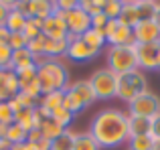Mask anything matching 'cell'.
I'll use <instances>...</instances> for the list:
<instances>
[{"label":"cell","instance_id":"3","mask_svg":"<svg viewBox=\"0 0 160 150\" xmlns=\"http://www.w3.org/2000/svg\"><path fill=\"white\" fill-rule=\"evenodd\" d=\"M93 102H98L93 89H91L89 79H79V81L69 83V87L65 89V98H63V108L69 110L71 114H77V112L89 108Z\"/></svg>","mask_w":160,"mask_h":150},{"label":"cell","instance_id":"49","mask_svg":"<svg viewBox=\"0 0 160 150\" xmlns=\"http://www.w3.org/2000/svg\"><path fill=\"white\" fill-rule=\"evenodd\" d=\"M158 69H160V53H158Z\"/></svg>","mask_w":160,"mask_h":150},{"label":"cell","instance_id":"42","mask_svg":"<svg viewBox=\"0 0 160 150\" xmlns=\"http://www.w3.org/2000/svg\"><path fill=\"white\" fill-rule=\"evenodd\" d=\"M4 73H6V71H0V103L10 99V95L6 93V87H4Z\"/></svg>","mask_w":160,"mask_h":150},{"label":"cell","instance_id":"36","mask_svg":"<svg viewBox=\"0 0 160 150\" xmlns=\"http://www.w3.org/2000/svg\"><path fill=\"white\" fill-rule=\"evenodd\" d=\"M0 124H14V112L10 110L8 102H2L0 103Z\"/></svg>","mask_w":160,"mask_h":150},{"label":"cell","instance_id":"48","mask_svg":"<svg viewBox=\"0 0 160 150\" xmlns=\"http://www.w3.org/2000/svg\"><path fill=\"white\" fill-rule=\"evenodd\" d=\"M154 150H160V140H154Z\"/></svg>","mask_w":160,"mask_h":150},{"label":"cell","instance_id":"4","mask_svg":"<svg viewBox=\"0 0 160 150\" xmlns=\"http://www.w3.org/2000/svg\"><path fill=\"white\" fill-rule=\"evenodd\" d=\"M108 69L116 75H124L138 69L136 59V43L134 45H122V47H108L106 51Z\"/></svg>","mask_w":160,"mask_h":150},{"label":"cell","instance_id":"1","mask_svg":"<svg viewBox=\"0 0 160 150\" xmlns=\"http://www.w3.org/2000/svg\"><path fill=\"white\" fill-rule=\"evenodd\" d=\"M89 134L99 148H118L128 142V114L116 108H106L93 116Z\"/></svg>","mask_w":160,"mask_h":150},{"label":"cell","instance_id":"28","mask_svg":"<svg viewBox=\"0 0 160 150\" xmlns=\"http://www.w3.org/2000/svg\"><path fill=\"white\" fill-rule=\"evenodd\" d=\"M122 6H124L122 0H106L102 12L108 16V20H118V18H120V14H122Z\"/></svg>","mask_w":160,"mask_h":150},{"label":"cell","instance_id":"44","mask_svg":"<svg viewBox=\"0 0 160 150\" xmlns=\"http://www.w3.org/2000/svg\"><path fill=\"white\" fill-rule=\"evenodd\" d=\"M10 150H32V146L28 142H22V144H12Z\"/></svg>","mask_w":160,"mask_h":150},{"label":"cell","instance_id":"31","mask_svg":"<svg viewBox=\"0 0 160 150\" xmlns=\"http://www.w3.org/2000/svg\"><path fill=\"white\" fill-rule=\"evenodd\" d=\"M6 140L10 144H22V142H27V132H24L20 126H16V124H10L8 134H6Z\"/></svg>","mask_w":160,"mask_h":150},{"label":"cell","instance_id":"20","mask_svg":"<svg viewBox=\"0 0 160 150\" xmlns=\"http://www.w3.org/2000/svg\"><path fill=\"white\" fill-rule=\"evenodd\" d=\"M39 130H41V134H43L45 138L53 142V140H57L59 136L65 132V128H63L61 124H57L55 120L47 118V120H43V122H41V128H39ZM67 130H69V128H67Z\"/></svg>","mask_w":160,"mask_h":150},{"label":"cell","instance_id":"33","mask_svg":"<svg viewBox=\"0 0 160 150\" xmlns=\"http://www.w3.org/2000/svg\"><path fill=\"white\" fill-rule=\"evenodd\" d=\"M0 71H12V49L0 45Z\"/></svg>","mask_w":160,"mask_h":150},{"label":"cell","instance_id":"17","mask_svg":"<svg viewBox=\"0 0 160 150\" xmlns=\"http://www.w3.org/2000/svg\"><path fill=\"white\" fill-rule=\"evenodd\" d=\"M27 67H35V57L27 51V49H20V51H12V71H22Z\"/></svg>","mask_w":160,"mask_h":150},{"label":"cell","instance_id":"19","mask_svg":"<svg viewBox=\"0 0 160 150\" xmlns=\"http://www.w3.org/2000/svg\"><path fill=\"white\" fill-rule=\"evenodd\" d=\"M128 134H130V138H132V136L150 134V120L136 118V116H128Z\"/></svg>","mask_w":160,"mask_h":150},{"label":"cell","instance_id":"29","mask_svg":"<svg viewBox=\"0 0 160 150\" xmlns=\"http://www.w3.org/2000/svg\"><path fill=\"white\" fill-rule=\"evenodd\" d=\"M73 118H75V116L71 114L69 110H65L63 106H61V108H57L55 112H51V120H55L57 124H61V126L65 128V130L69 128V124L73 122Z\"/></svg>","mask_w":160,"mask_h":150},{"label":"cell","instance_id":"9","mask_svg":"<svg viewBox=\"0 0 160 150\" xmlns=\"http://www.w3.org/2000/svg\"><path fill=\"white\" fill-rule=\"evenodd\" d=\"M67 43H69V47H67V57H69L71 61H77V63L93 61L95 57L102 53V51H98V49L89 47V45H87L81 37L67 35Z\"/></svg>","mask_w":160,"mask_h":150},{"label":"cell","instance_id":"34","mask_svg":"<svg viewBox=\"0 0 160 150\" xmlns=\"http://www.w3.org/2000/svg\"><path fill=\"white\" fill-rule=\"evenodd\" d=\"M4 87H6V93L10 98H14L18 93V79H16L14 71H6L4 73Z\"/></svg>","mask_w":160,"mask_h":150},{"label":"cell","instance_id":"23","mask_svg":"<svg viewBox=\"0 0 160 150\" xmlns=\"http://www.w3.org/2000/svg\"><path fill=\"white\" fill-rule=\"evenodd\" d=\"M27 142L32 146V150H51V140H47L41 130H32L27 134Z\"/></svg>","mask_w":160,"mask_h":150},{"label":"cell","instance_id":"46","mask_svg":"<svg viewBox=\"0 0 160 150\" xmlns=\"http://www.w3.org/2000/svg\"><path fill=\"white\" fill-rule=\"evenodd\" d=\"M152 20H154V22H156V27L160 28V2H158V8H156V12H154Z\"/></svg>","mask_w":160,"mask_h":150},{"label":"cell","instance_id":"7","mask_svg":"<svg viewBox=\"0 0 160 150\" xmlns=\"http://www.w3.org/2000/svg\"><path fill=\"white\" fill-rule=\"evenodd\" d=\"M128 116H136V118H146L152 120L156 114H160V98L152 91H144L142 95H138L136 99L128 103Z\"/></svg>","mask_w":160,"mask_h":150},{"label":"cell","instance_id":"35","mask_svg":"<svg viewBox=\"0 0 160 150\" xmlns=\"http://www.w3.org/2000/svg\"><path fill=\"white\" fill-rule=\"evenodd\" d=\"M28 45V39L22 35V32H12L10 35V41H8V47L12 51H20V49H27Z\"/></svg>","mask_w":160,"mask_h":150},{"label":"cell","instance_id":"27","mask_svg":"<svg viewBox=\"0 0 160 150\" xmlns=\"http://www.w3.org/2000/svg\"><path fill=\"white\" fill-rule=\"evenodd\" d=\"M136 6H138L140 20H148V18L154 16V12H156V8H158V2H152V0H138Z\"/></svg>","mask_w":160,"mask_h":150},{"label":"cell","instance_id":"40","mask_svg":"<svg viewBox=\"0 0 160 150\" xmlns=\"http://www.w3.org/2000/svg\"><path fill=\"white\" fill-rule=\"evenodd\" d=\"M16 2H2L0 0V27H4V20H6V14L10 8H14Z\"/></svg>","mask_w":160,"mask_h":150},{"label":"cell","instance_id":"22","mask_svg":"<svg viewBox=\"0 0 160 150\" xmlns=\"http://www.w3.org/2000/svg\"><path fill=\"white\" fill-rule=\"evenodd\" d=\"M81 39L85 41L89 47L98 49V51H102L103 45H106V35H103V31H98V28H89V31H85L81 35Z\"/></svg>","mask_w":160,"mask_h":150},{"label":"cell","instance_id":"16","mask_svg":"<svg viewBox=\"0 0 160 150\" xmlns=\"http://www.w3.org/2000/svg\"><path fill=\"white\" fill-rule=\"evenodd\" d=\"M24 24H27V16L18 10V8H10L6 14V20H4V27L8 28L10 32H22Z\"/></svg>","mask_w":160,"mask_h":150},{"label":"cell","instance_id":"38","mask_svg":"<svg viewBox=\"0 0 160 150\" xmlns=\"http://www.w3.org/2000/svg\"><path fill=\"white\" fill-rule=\"evenodd\" d=\"M108 24V16L103 14V12H99V14L91 16V28H98V31H103Z\"/></svg>","mask_w":160,"mask_h":150},{"label":"cell","instance_id":"13","mask_svg":"<svg viewBox=\"0 0 160 150\" xmlns=\"http://www.w3.org/2000/svg\"><path fill=\"white\" fill-rule=\"evenodd\" d=\"M41 122H43V118H41V114H39L37 108H24V110H20L18 114H14V124L20 126L27 134L32 132V130H39Z\"/></svg>","mask_w":160,"mask_h":150},{"label":"cell","instance_id":"21","mask_svg":"<svg viewBox=\"0 0 160 150\" xmlns=\"http://www.w3.org/2000/svg\"><path fill=\"white\" fill-rule=\"evenodd\" d=\"M73 150H102L89 132H77L73 136Z\"/></svg>","mask_w":160,"mask_h":150},{"label":"cell","instance_id":"30","mask_svg":"<svg viewBox=\"0 0 160 150\" xmlns=\"http://www.w3.org/2000/svg\"><path fill=\"white\" fill-rule=\"evenodd\" d=\"M103 4H106V0H81V2H79V8L85 10L89 16H95L103 10Z\"/></svg>","mask_w":160,"mask_h":150},{"label":"cell","instance_id":"11","mask_svg":"<svg viewBox=\"0 0 160 150\" xmlns=\"http://www.w3.org/2000/svg\"><path fill=\"white\" fill-rule=\"evenodd\" d=\"M16 8H18L27 18L45 20L53 14L55 2H49V0H24V2H16Z\"/></svg>","mask_w":160,"mask_h":150},{"label":"cell","instance_id":"8","mask_svg":"<svg viewBox=\"0 0 160 150\" xmlns=\"http://www.w3.org/2000/svg\"><path fill=\"white\" fill-rule=\"evenodd\" d=\"M103 35H106V43H109V47L134 45L132 28L126 27V24L120 22V20H108L106 28H103Z\"/></svg>","mask_w":160,"mask_h":150},{"label":"cell","instance_id":"12","mask_svg":"<svg viewBox=\"0 0 160 150\" xmlns=\"http://www.w3.org/2000/svg\"><path fill=\"white\" fill-rule=\"evenodd\" d=\"M132 35H134V43L136 45L158 43L160 41V28L156 27V22L152 18H148V20H140L132 28Z\"/></svg>","mask_w":160,"mask_h":150},{"label":"cell","instance_id":"45","mask_svg":"<svg viewBox=\"0 0 160 150\" xmlns=\"http://www.w3.org/2000/svg\"><path fill=\"white\" fill-rule=\"evenodd\" d=\"M10 148H12V144L6 138H0V150H10Z\"/></svg>","mask_w":160,"mask_h":150},{"label":"cell","instance_id":"10","mask_svg":"<svg viewBox=\"0 0 160 150\" xmlns=\"http://www.w3.org/2000/svg\"><path fill=\"white\" fill-rule=\"evenodd\" d=\"M158 53H160V41L148 45H136V59L140 71H156L158 69Z\"/></svg>","mask_w":160,"mask_h":150},{"label":"cell","instance_id":"5","mask_svg":"<svg viewBox=\"0 0 160 150\" xmlns=\"http://www.w3.org/2000/svg\"><path fill=\"white\" fill-rule=\"evenodd\" d=\"M144 91H148V81H146V75L136 69V71H130L124 75H118V93L116 98H120L122 102L130 103L132 99H136L138 95H142Z\"/></svg>","mask_w":160,"mask_h":150},{"label":"cell","instance_id":"37","mask_svg":"<svg viewBox=\"0 0 160 150\" xmlns=\"http://www.w3.org/2000/svg\"><path fill=\"white\" fill-rule=\"evenodd\" d=\"M14 99L20 103V108H22V110H24V108H37V106H39V102H35L32 98H28L27 93H20V91L14 95Z\"/></svg>","mask_w":160,"mask_h":150},{"label":"cell","instance_id":"24","mask_svg":"<svg viewBox=\"0 0 160 150\" xmlns=\"http://www.w3.org/2000/svg\"><path fill=\"white\" fill-rule=\"evenodd\" d=\"M128 146L130 150H154V140L150 134L132 136V138H128Z\"/></svg>","mask_w":160,"mask_h":150},{"label":"cell","instance_id":"39","mask_svg":"<svg viewBox=\"0 0 160 150\" xmlns=\"http://www.w3.org/2000/svg\"><path fill=\"white\" fill-rule=\"evenodd\" d=\"M150 136H152V140H160V114H156L150 120Z\"/></svg>","mask_w":160,"mask_h":150},{"label":"cell","instance_id":"18","mask_svg":"<svg viewBox=\"0 0 160 150\" xmlns=\"http://www.w3.org/2000/svg\"><path fill=\"white\" fill-rule=\"evenodd\" d=\"M120 22H124L126 27L134 28L138 22H140V14H138V6L136 2H124V6H122V14H120Z\"/></svg>","mask_w":160,"mask_h":150},{"label":"cell","instance_id":"43","mask_svg":"<svg viewBox=\"0 0 160 150\" xmlns=\"http://www.w3.org/2000/svg\"><path fill=\"white\" fill-rule=\"evenodd\" d=\"M10 35H12V32L8 31L6 27H0V45H8V41H10Z\"/></svg>","mask_w":160,"mask_h":150},{"label":"cell","instance_id":"26","mask_svg":"<svg viewBox=\"0 0 160 150\" xmlns=\"http://www.w3.org/2000/svg\"><path fill=\"white\" fill-rule=\"evenodd\" d=\"M22 35L27 37L28 41L35 39V37H41V35H43V20L27 18V24H24V28H22Z\"/></svg>","mask_w":160,"mask_h":150},{"label":"cell","instance_id":"14","mask_svg":"<svg viewBox=\"0 0 160 150\" xmlns=\"http://www.w3.org/2000/svg\"><path fill=\"white\" fill-rule=\"evenodd\" d=\"M43 35L51 41H61V39H67L69 31H67V24L63 18L51 14L49 18L43 20Z\"/></svg>","mask_w":160,"mask_h":150},{"label":"cell","instance_id":"15","mask_svg":"<svg viewBox=\"0 0 160 150\" xmlns=\"http://www.w3.org/2000/svg\"><path fill=\"white\" fill-rule=\"evenodd\" d=\"M67 47H69L67 39H61V41H51V39H47L43 55L49 57V59H61V57H67Z\"/></svg>","mask_w":160,"mask_h":150},{"label":"cell","instance_id":"47","mask_svg":"<svg viewBox=\"0 0 160 150\" xmlns=\"http://www.w3.org/2000/svg\"><path fill=\"white\" fill-rule=\"evenodd\" d=\"M8 124H0V138H6V134H8Z\"/></svg>","mask_w":160,"mask_h":150},{"label":"cell","instance_id":"25","mask_svg":"<svg viewBox=\"0 0 160 150\" xmlns=\"http://www.w3.org/2000/svg\"><path fill=\"white\" fill-rule=\"evenodd\" d=\"M73 136H75V132L65 130L57 140L51 142V150H73Z\"/></svg>","mask_w":160,"mask_h":150},{"label":"cell","instance_id":"32","mask_svg":"<svg viewBox=\"0 0 160 150\" xmlns=\"http://www.w3.org/2000/svg\"><path fill=\"white\" fill-rule=\"evenodd\" d=\"M45 43H47V37H45V35L35 37V39H31V41H28L27 51L31 53L32 57H41V55H43V51H45Z\"/></svg>","mask_w":160,"mask_h":150},{"label":"cell","instance_id":"6","mask_svg":"<svg viewBox=\"0 0 160 150\" xmlns=\"http://www.w3.org/2000/svg\"><path fill=\"white\" fill-rule=\"evenodd\" d=\"M89 83L98 99H112L118 93V75L113 71H109L108 67L98 69L89 77Z\"/></svg>","mask_w":160,"mask_h":150},{"label":"cell","instance_id":"2","mask_svg":"<svg viewBox=\"0 0 160 150\" xmlns=\"http://www.w3.org/2000/svg\"><path fill=\"white\" fill-rule=\"evenodd\" d=\"M35 67L43 95L51 93V91H65L69 87V71L61 63V59H49V57L41 55L35 57Z\"/></svg>","mask_w":160,"mask_h":150},{"label":"cell","instance_id":"41","mask_svg":"<svg viewBox=\"0 0 160 150\" xmlns=\"http://www.w3.org/2000/svg\"><path fill=\"white\" fill-rule=\"evenodd\" d=\"M55 6H57L59 10L67 12V10H71V8L77 6V2H75V0H57V2H55Z\"/></svg>","mask_w":160,"mask_h":150}]
</instances>
